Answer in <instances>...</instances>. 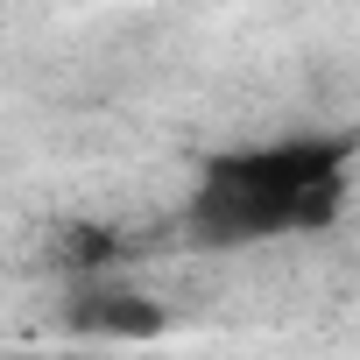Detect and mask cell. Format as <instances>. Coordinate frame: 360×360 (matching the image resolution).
<instances>
[{
    "label": "cell",
    "instance_id": "obj_3",
    "mask_svg": "<svg viewBox=\"0 0 360 360\" xmlns=\"http://www.w3.org/2000/svg\"><path fill=\"white\" fill-rule=\"evenodd\" d=\"M29 360H43V353H29Z\"/></svg>",
    "mask_w": 360,
    "mask_h": 360
},
{
    "label": "cell",
    "instance_id": "obj_2",
    "mask_svg": "<svg viewBox=\"0 0 360 360\" xmlns=\"http://www.w3.org/2000/svg\"><path fill=\"white\" fill-rule=\"evenodd\" d=\"M71 325L106 332V339H148V332H162V304L141 290H120V283H85L71 297Z\"/></svg>",
    "mask_w": 360,
    "mask_h": 360
},
{
    "label": "cell",
    "instance_id": "obj_1",
    "mask_svg": "<svg viewBox=\"0 0 360 360\" xmlns=\"http://www.w3.org/2000/svg\"><path fill=\"white\" fill-rule=\"evenodd\" d=\"M346 162H353L346 134H290V141L226 148L205 162L191 191V233L205 248H255V240L311 233L346 198Z\"/></svg>",
    "mask_w": 360,
    "mask_h": 360
}]
</instances>
